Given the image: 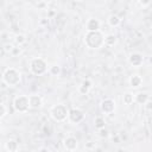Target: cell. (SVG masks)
I'll use <instances>...</instances> for the list:
<instances>
[{"label": "cell", "instance_id": "obj_19", "mask_svg": "<svg viewBox=\"0 0 152 152\" xmlns=\"http://www.w3.org/2000/svg\"><path fill=\"white\" fill-rule=\"evenodd\" d=\"M95 127L96 128H102V127H104V119L102 118V116H96L95 118Z\"/></svg>", "mask_w": 152, "mask_h": 152}, {"label": "cell", "instance_id": "obj_6", "mask_svg": "<svg viewBox=\"0 0 152 152\" xmlns=\"http://www.w3.org/2000/svg\"><path fill=\"white\" fill-rule=\"evenodd\" d=\"M68 118H69V120H70L71 122L78 124V122H81V121L84 119V113H83L81 109H78V108H72V109L69 112Z\"/></svg>", "mask_w": 152, "mask_h": 152}, {"label": "cell", "instance_id": "obj_14", "mask_svg": "<svg viewBox=\"0 0 152 152\" xmlns=\"http://www.w3.org/2000/svg\"><path fill=\"white\" fill-rule=\"evenodd\" d=\"M141 83H142V78H141L139 75H133V76H131V78H129V84H131L132 87L138 88V87L141 86Z\"/></svg>", "mask_w": 152, "mask_h": 152}, {"label": "cell", "instance_id": "obj_12", "mask_svg": "<svg viewBox=\"0 0 152 152\" xmlns=\"http://www.w3.org/2000/svg\"><path fill=\"white\" fill-rule=\"evenodd\" d=\"M148 99H150V96L147 93H138L134 95V101L139 104H145L148 101Z\"/></svg>", "mask_w": 152, "mask_h": 152}, {"label": "cell", "instance_id": "obj_10", "mask_svg": "<svg viewBox=\"0 0 152 152\" xmlns=\"http://www.w3.org/2000/svg\"><path fill=\"white\" fill-rule=\"evenodd\" d=\"M129 63L133 65V66H139L141 63H142V61H144V58H142V56L140 55V53H138V52H133L131 56H129Z\"/></svg>", "mask_w": 152, "mask_h": 152}, {"label": "cell", "instance_id": "obj_4", "mask_svg": "<svg viewBox=\"0 0 152 152\" xmlns=\"http://www.w3.org/2000/svg\"><path fill=\"white\" fill-rule=\"evenodd\" d=\"M30 70L34 75H43L48 70V64H46L45 59H43L40 57L32 58L31 62H30Z\"/></svg>", "mask_w": 152, "mask_h": 152}, {"label": "cell", "instance_id": "obj_20", "mask_svg": "<svg viewBox=\"0 0 152 152\" xmlns=\"http://www.w3.org/2000/svg\"><path fill=\"white\" fill-rule=\"evenodd\" d=\"M14 42H15V44L21 45V44H24V43L26 42V38H25L24 34H17V36L14 37Z\"/></svg>", "mask_w": 152, "mask_h": 152}, {"label": "cell", "instance_id": "obj_3", "mask_svg": "<svg viewBox=\"0 0 152 152\" xmlns=\"http://www.w3.org/2000/svg\"><path fill=\"white\" fill-rule=\"evenodd\" d=\"M50 115L55 121H64L68 118L69 112L64 104H55L50 108Z\"/></svg>", "mask_w": 152, "mask_h": 152}, {"label": "cell", "instance_id": "obj_18", "mask_svg": "<svg viewBox=\"0 0 152 152\" xmlns=\"http://www.w3.org/2000/svg\"><path fill=\"white\" fill-rule=\"evenodd\" d=\"M122 101H124V103H126V104L133 103V102H134V96H133V94L126 93V94L124 95V97H122Z\"/></svg>", "mask_w": 152, "mask_h": 152}, {"label": "cell", "instance_id": "obj_9", "mask_svg": "<svg viewBox=\"0 0 152 152\" xmlns=\"http://www.w3.org/2000/svg\"><path fill=\"white\" fill-rule=\"evenodd\" d=\"M86 28H87V31H99L100 21L97 19H95V18H90L86 23Z\"/></svg>", "mask_w": 152, "mask_h": 152}, {"label": "cell", "instance_id": "obj_13", "mask_svg": "<svg viewBox=\"0 0 152 152\" xmlns=\"http://www.w3.org/2000/svg\"><path fill=\"white\" fill-rule=\"evenodd\" d=\"M107 23H108L109 26H112V27H116V26L120 25L121 19H120L116 14H110V15L108 17V19H107Z\"/></svg>", "mask_w": 152, "mask_h": 152}, {"label": "cell", "instance_id": "obj_26", "mask_svg": "<svg viewBox=\"0 0 152 152\" xmlns=\"http://www.w3.org/2000/svg\"><path fill=\"white\" fill-rule=\"evenodd\" d=\"M150 2H151L150 0H140V5L144 6V7L147 6V5H150Z\"/></svg>", "mask_w": 152, "mask_h": 152}, {"label": "cell", "instance_id": "obj_2", "mask_svg": "<svg viewBox=\"0 0 152 152\" xmlns=\"http://www.w3.org/2000/svg\"><path fill=\"white\" fill-rule=\"evenodd\" d=\"M2 82L10 87H14L20 82V72L15 68H7L2 72Z\"/></svg>", "mask_w": 152, "mask_h": 152}, {"label": "cell", "instance_id": "obj_1", "mask_svg": "<svg viewBox=\"0 0 152 152\" xmlns=\"http://www.w3.org/2000/svg\"><path fill=\"white\" fill-rule=\"evenodd\" d=\"M84 43L89 49H100L104 45V37L100 31H88L84 37Z\"/></svg>", "mask_w": 152, "mask_h": 152}, {"label": "cell", "instance_id": "obj_17", "mask_svg": "<svg viewBox=\"0 0 152 152\" xmlns=\"http://www.w3.org/2000/svg\"><path fill=\"white\" fill-rule=\"evenodd\" d=\"M115 43H116V36H114V34H108V36L104 37V45L112 46V45H114Z\"/></svg>", "mask_w": 152, "mask_h": 152}, {"label": "cell", "instance_id": "obj_15", "mask_svg": "<svg viewBox=\"0 0 152 152\" xmlns=\"http://www.w3.org/2000/svg\"><path fill=\"white\" fill-rule=\"evenodd\" d=\"M5 150L6 151H10V152H14L18 150V142L14 141V140H8L6 144H5Z\"/></svg>", "mask_w": 152, "mask_h": 152}, {"label": "cell", "instance_id": "obj_16", "mask_svg": "<svg viewBox=\"0 0 152 152\" xmlns=\"http://www.w3.org/2000/svg\"><path fill=\"white\" fill-rule=\"evenodd\" d=\"M90 88H91V82H90L89 80H84V81L82 82V84L80 86V91H81L82 94H87Z\"/></svg>", "mask_w": 152, "mask_h": 152}, {"label": "cell", "instance_id": "obj_8", "mask_svg": "<svg viewBox=\"0 0 152 152\" xmlns=\"http://www.w3.org/2000/svg\"><path fill=\"white\" fill-rule=\"evenodd\" d=\"M114 108H115V103H114V101L110 100V99H106V100H103V101L101 102V110H102L103 113H106V114L112 113V112L114 110Z\"/></svg>", "mask_w": 152, "mask_h": 152}, {"label": "cell", "instance_id": "obj_22", "mask_svg": "<svg viewBox=\"0 0 152 152\" xmlns=\"http://www.w3.org/2000/svg\"><path fill=\"white\" fill-rule=\"evenodd\" d=\"M0 109H1V112H0V118L4 119V118L6 116V114H7V109H6L5 103H1V104H0Z\"/></svg>", "mask_w": 152, "mask_h": 152}, {"label": "cell", "instance_id": "obj_21", "mask_svg": "<svg viewBox=\"0 0 152 152\" xmlns=\"http://www.w3.org/2000/svg\"><path fill=\"white\" fill-rule=\"evenodd\" d=\"M49 71H50V74H52V75L56 76V75H58V74L61 72V68L55 64V65H51V66L49 68Z\"/></svg>", "mask_w": 152, "mask_h": 152}, {"label": "cell", "instance_id": "obj_25", "mask_svg": "<svg viewBox=\"0 0 152 152\" xmlns=\"http://www.w3.org/2000/svg\"><path fill=\"white\" fill-rule=\"evenodd\" d=\"M145 108H146L147 110H152V101H147V102L145 103Z\"/></svg>", "mask_w": 152, "mask_h": 152}, {"label": "cell", "instance_id": "obj_11", "mask_svg": "<svg viewBox=\"0 0 152 152\" xmlns=\"http://www.w3.org/2000/svg\"><path fill=\"white\" fill-rule=\"evenodd\" d=\"M28 99H30V106H31V108H39V107H42L43 100H42V97L39 95H30Z\"/></svg>", "mask_w": 152, "mask_h": 152}, {"label": "cell", "instance_id": "obj_23", "mask_svg": "<svg viewBox=\"0 0 152 152\" xmlns=\"http://www.w3.org/2000/svg\"><path fill=\"white\" fill-rule=\"evenodd\" d=\"M100 137H101V138H107V137H108V131H107L104 127L100 128Z\"/></svg>", "mask_w": 152, "mask_h": 152}, {"label": "cell", "instance_id": "obj_7", "mask_svg": "<svg viewBox=\"0 0 152 152\" xmlns=\"http://www.w3.org/2000/svg\"><path fill=\"white\" fill-rule=\"evenodd\" d=\"M63 145H64V148H65V150H68V151H74V150L77 148L78 141H77V139H76L75 137H71V135H70V137H66V138L64 139Z\"/></svg>", "mask_w": 152, "mask_h": 152}, {"label": "cell", "instance_id": "obj_24", "mask_svg": "<svg viewBox=\"0 0 152 152\" xmlns=\"http://www.w3.org/2000/svg\"><path fill=\"white\" fill-rule=\"evenodd\" d=\"M13 48H14V46H13L12 44H5L2 49L5 50V52H12V50H13Z\"/></svg>", "mask_w": 152, "mask_h": 152}, {"label": "cell", "instance_id": "obj_27", "mask_svg": "<svg viewBox=\"0 0 152 152\" xmlns=\"http://www.w3.org/2000/svg\"><path fill=\"white\" fill-rule=\"evenodd\" d=\"M150 62H151V63H152V57H151V58H150Z\"/></svg>", "mask_w": 152, "mask_h": 152}, {"label": "cell", "instance_id": "obj_5", "mask_svg": "<svg viewBox=\"0 0 152 152\" xmlns=\"http://www.w3.org/2000/svg\"><path fill=\"white\" fill-rule=\"evenodd\" d=\"M13 107L19 113L27 112L28 108H31L28 96H26V95H18V96H15L14 100H13Z\"/></svg>", "mask_w": 152, "mask_h": 152}]
</instances>
